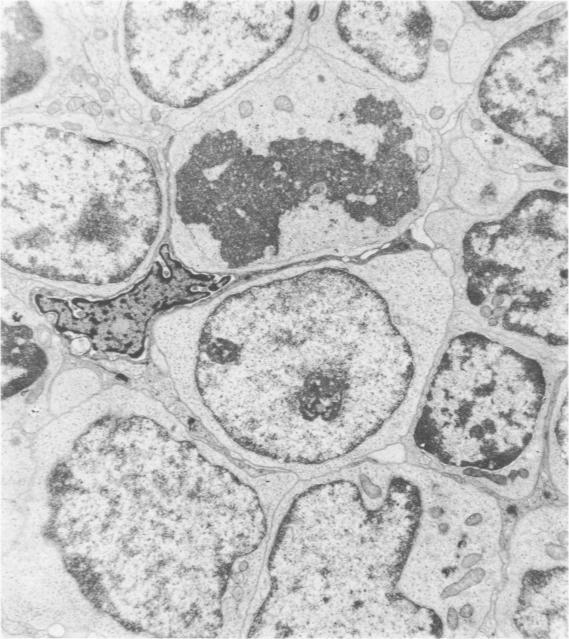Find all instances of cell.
Returning a JSON list of instances; mask_svg holds the SVG:
<instances>
[{"label": "cell", "instance_id": "6da1fadb", "mask_svg": "<svg viewBox=\"0 0 569 639\" xmlns=\"http://www.w3.org/2000/svg\"><path fill=\"white\" fill-rule=\"evenodd\" d=\"M437 172L429 128L395 89L296 49L180 140L172 254L204 273L359 254L421 216Z\"/></svg>", "mask_w": 569, "mask_h": 639}, {"label": "cell", "instance_id": "7a4b0ae2", "mask_svg": "<svg viewBox=\"0 0 569 639\" xmlns=\"http://www.w3.org/2000/svg\"><path fill=\"white\" fill-rule=\"evenodd\" d=\"M431 366L351 266L310 263L224 296L197 334L205 401L246 452L313 466L414 420Z\"/></svg>", "mask_w": 569, "mask_h": 639}, {"label": "cell", "instance_id": "3957f363", "mask_svg": "<svg viewBox=\"0 0 569 639\" xmlns=\"http://www.w3.org/2000/svg\"><path fill=\"white\" fill-rule=\"evenodd\" d=\"M381 492L354 476L316 484L284 518L269 559L271 589L254 637L333 638L369 633L389 608L409 536Z\"/></svg>", "mask_w": 569, "mask_h": 639}, {"label": "cell", "instance_id": "277c9868", "mask_svg": "<svg viewBox=\"0 0 569 639\" xmlns=\"http://www.w3.org/2000/svg\"><path fill=\"white\" fill-rule=\"evenodd\" d=\"M455 329L422 393L414 445L438 465L499 492L528 491L542 460L558 366L518 343Z\"/></svg>", "mask_w": 569, "mask_h": 639}, {"label": "cell", "instance_id": "5b68a950", "mask_svg": "<svg viewBox=\"0 0 569 639\" xmlns=\"http://www.w3.org/2000/svg\"><path fill=\"white\" fill-rule=\"evenodd\" d=\"M567 224V196L549 189L529 192L499 219L472 224L461 239L453 283L454 303L469 322L463 327L548 358L565 354Z\"/></svg>", "mask_w": 569, "mask_h": 639}, {"label": "cell", "instance_id": "8992f818", "mask_svg": "<svg viewBox=\"0 0 569 639\" xmlns=\"http://www.w3.org/2000/svg\"><path fill=\"white\" fill-rule=\"evenodd\" d=\"M564 18L504 44L484 73L478 101L503 132L548 162L567 165V30Z\"/></svg>", "mask_w": 569, "mask_h": 639}, {"label": "cell", "instance_id": "52a82bcc", "mask_svg": "<svg viewBox=\"0 0 569 639\" xmlns=\"http://www.w3.org/2000/svg\"><path fill=\"white\" fill-rule=\"evenodd\" d=\"M312 13L310 43L369 72L390 87L425 75L435 34L432 16L419 2H327Z\"/></svg>", "mask_w": 569, "mask_h": 639}, {"label": "cell", "instance_id": "ba28073f", "mask_svg": "<svg viewBox=\"0 0 569 639\" xmlns=\"http://www.w3.org/2000/svg\"><path fill=\"white\" fill-rule=\"evenodd\" d=\"M206 274H195L178 261L167 244L147 274L130 290L113 298H57L36 295L39 310L55 316L61 333L84 337L96 351L137 358L145 349L149 322L158 313L214 291Z\"/></svg>", "mask_w": 569, "mask_h": 639}, {"label": "cell", "instance_id": "9c48e42d", "mask_svg": "<svg viewBox=\"0 0 569 639\" xmlns=\"http://www.w3.org/2000/svg\"><path fill=\"white\" fill-rule=\"evenodd\" d=\"M549 424L551 433L550 456L551 465L555 467L556 475L561 488L567 492L568 474V376L565 372L559 380L550 411Z\"/></svg>", "mask_w": 569, "mask_h": 639}, {"label": "cell", "instance_id": "30bf717a", "mask_svg": "<svg viewBox=\"0 0 569 639\" xmlns=\"http://www.w3.org/2000/svg\"><path fill=\"white\" fill-rule=\"evenodd\" d=\"M472 12L484 21L511 19L521 13L528 2H474L467 3Z\"/></svg>", "mask_w": 569, "mask_h": 639}]
</instances>
